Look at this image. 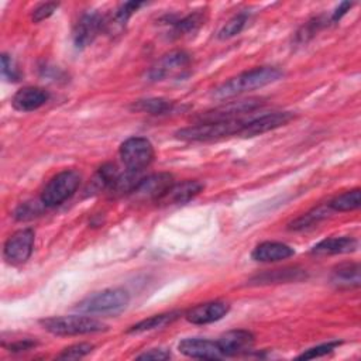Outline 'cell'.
<instances>
[{
  "instance_id": "obj_33",
  "label": "cell",
  "mask_w": 361,
  "mask_h": 361,
  "mask_svg": "<svg viewBox=\"0 0 361 361\" xmlns=\"http://www.w3.org/2000/svg\"><path fill=\"white\" fill-rule=\"evenodd\" d=\"M1 73L4 78H7V80H13V82L18 80V78H20V73H18L13 59L6 54L1 55Z\"/></svg>"
},
{
  "instance_id": "obj_29",
  "label": "cell",
  "mask_w": 361,
  "mask_h": 361,
  "mask_svg": "<svg viewBox=\"0 0 361 361\" xmlns=\"http://www.w3.org/2000/svg\"><path fill=\"white\" fill-rule=\"evenodd\" d=\"M327 214V210L324 207H317V209H313L310 212H307L306 214L298 217L295 221L290 223V228L293 230H303V228H307L310 226H313L314 223H317L319 220H322L323 217H326Z\"/></svg>"
},
{
  "instance_id": "obj_36",
  "label": "cell",
  "mask_w": 361,
  "mask_h": 361,
  "mask_svg": "<svg viewBox=\"0 0 361 361\" xmlns=\"http://www.w3.org/2000/svg\"><path fill=\"white\" fill-rule=\"evenodd\" d=\"M35 341L30 340V338H23V340H18L16 343H11L8 345V350L13 351V353H20V351H28L31 350L32 347H35Z\"/></svg>"
},
{
  "instance_id": "obj_8",
  "label": "cell",
  "mask_w": 361,
  "mask_h": 361,
  "mask_svg": "<svg viewBox=\"0 0 361 361\" xmlns=\"http://www.w3.org/2000/svg\"><path fill=\"white\" fill-rule=\"evenodd\" d=\"M173 183V176L168 172L152 173L141 178L133 193L142 200H162Z\"/></svg>"
},
{
  "instance_id": "obj_16",
  "label": "cell",
  "mask_w": 361,
  "mask_h": 361,
  "mask_svg": "<svg viewBox=\"0 0 361 361\" xmlns=\"http://www.w3.org/2000/svg\"><path fill=\"white\" fill-rule=\"evenodd\" d=\"M219 347L223 353V357L237 355L240 353L247 351L254 344V334L248 330H230L224 333L219 340Z\"/></svg>"
},
{
  "instance_id": "obj_24",
  "label": "cell",
  "mask_w": 361,
  "mask_h": 361,
  "mask_svg": "<svg viewBox=\"0 0 361 361\" xmlns=\"http://www.w3.org/2000/svg\"><path fill=\"white\" fill-rule=\"evenodd\" d=\"M204 24V16L202 11L190 13L179 20L172 21V35L173 37H182L186 34H192L199 30L200 25Z\"/></svg>"
},
{
  "instance_id": "obj_6",
  "label": "cell",
  "mask_w": 361,
  "mask_h": 361,
  "mask_svg": "<svg viewBox=\"0 0 361 361\" xmlns=\"http://www.w3.org/2000/svg\"><path fill=\"white\" fill-rule=\"evenodd\" d=\"M190 55L182 49L171 51L162 55L147 72V78L151 82H159L165 79L183 78L190 66Z\"/></svg>"
},
{
  "instance_id": "obj_1",
  "label": "cell",
  "mask_w": 361,
  "mask_h": 361,
  "mask_svg": "<svg viewBox=\"0 0 361 361\" xmlns=\"http://www.w3.org/2000/svg\"><path fill=\"white\" fill-rule=\"evenodd\" d=\"M283 76V72L274 66H261L245 71L234 78H230L219 87L214 89L213 96L217 99H228L244 92L255 90L264 87L269 83L279 80Z\"/></svg>"
},
{
  "instance_id": "obj_19",
  "label": "cell",
  "mask_w": 361,
  "mask_h": 361,
  "mask_svg": "<svg viewBox=\"0 0 361 361\" xmlns=\"http://www.w3.org/2000/svg\"><path fill=\"white\" fill-rule=\"evenodd\" d=\"M203 190V185L197 180H183L180 183H173V186L168 190L165 197L162 200L171 202V203H186L195 196H197Z\"/></svg>"
},
{
  "instance_id": "obj_18",
  "label": "cell",
  "mask_w": 361,
  "mask_h": 361,
  "mask_svg": "<svg viewBox=\"0 0 361 361\" xmlns=\"http://www.w3.org/2000/svg\"><path fill=\"white\" fill-rule=\"evenodd\" d=\"M357 248V240L353 237H330L322 240L312 248L314 255H336L353 252Z\"/></svg>"
},
{
  "instance_id": "obj_15",
  "label": "cell",
  "mask_w": 361,
  "mask_h": 361,
  "mask_svg": "<svg viewBox=\"0 0 361 361\" xmlns=\"http://www.w3.org/2000/svg\"><path fill=\"white\" fill-rule=\"evenodd\" d=\"M49 100L48 90L38 86H25L13 96V107L18 111H34Z\"/></svg>"
},
{
  "instance_id": "obj_12",
  "label": "cell",
  "mask_w": 361,
  "mask_h": 361,
  "mask_svg": "<svg viewBox=\"0 0 361 361\" xmlns=\"http://www.w3.org/2000/svg\"><path fill=\"white\" fill-rule=\"evenodd\" d=\"M261 99H245L237 102H228L223 106H219L213 110H209L200 116V123L204 121H221V120H233L240 114L251 113L255 109L261 107Z\"/></svg>"
},
{
  "instance_id": "obj_5",
  "label": "cell",
  "mask_w": 361,
  "mask_h": 361,
  "mask_svg": "<svg viewBox=\"0 0 361 361\" xmlns=\"http://www.w3.org/2000/svg\"><path fill=\"white\" fill-rule=\"evenodd\" d=\"M80 183L79 172L73 169H65L56 173L44 188L41 193V203L45 207H55L69 199Z\"/></svg>"
},
{
  "instance_id": "obj_28",
  "label": "cell",
  "mask_w": 361,
  "mask_h": 361,
  "mask_svg": "<svg viewBox=\"0 0 361 361\" xmlns=\"http://www.w3.org/2000/svg\"><path fill=\"white\" fill-rule=\"evenodd\" d=\"M248 20V16L247 13H238L235 14L234 17H231L224 25L223 28L219 31V38L220 39H227V38H231L237 34H240L245 25Z\"/></svg>"
},
{
  "instance_id": "obj_26",
  "label": "cell",
  "mask_w": 361,
  "mask_h": 361,
  "mask_svg": "<svg viewBox=\"0 0 361 361\" xmlns=\"http://www.w3.org/2000/svg\"><path fill=\"white\" fill-rule=\"evenodd\" d=\"M118 175H120V172L114 164H104L96 172L89 188L92 189V192H100L103 189H110Z\"/></svg>"
},
{
  "instance_id": "obj_14",
  "label": "cell",
  "mask_w": 361,
  "mask_h": 361,
  "mask_svg": "<svg viewBox=\"0 0 361 361\" xmlns=\"http://www.w3.org/2000/svg\"><path fill=\"white\" fill-rule=\"evenodd\" d=\"M230 310L228 303L226 302H207L197 305L186 312L185 317L189 323L193 324H209L223 319Z\"/></svg>"
},
{
  "instance_id": "obj_32",
  "label": "cell",
  "mask_w": 361,
  "mask_h": 361,
  "mask_svg": "<svg viewBox=\"0 0 361 361\" xmlns=\"http://www.w3.org/2000/svg\"><path fill=\"white\" fill-rule=\"evenodd\" d=\"M58 3H42V4H39L38 7H35L34 10H32V16H31V18H32V21L34 23H39V21H42V20H45V18H48L49 16H52L54 14V11L58 8Z\"/></svg>"
},
{
  "instance_id": "obj_7",
  "label": "cell",
  "mask_w": 361,
  "mask_h": 361,
  "mask_svg": "<svg viewBox=\"0 0 361 361\" xmlns=\"http://www.w3.org/2000/svg\"><path fill=\"white\" fill-rule=\"evenodd\" d=\"M120 158L128 171L142 172L154 159V147L144 137H130L120 145Z\"/></svg>"
},
{
  "instance_id": "obj_9",
  "label": "cell",
  "mask_w": 361,
  "mask_h": 361,
  "mask_svg": "<svg viewBox=\"0 0 361 361\" xmlns=\"http://www.w3.org/2000/svg\"><path fill=\"white\" fill-rule=\"evenodd\" d=\"M34 230L21 228L11 234L4 244V258L11 264H23L25 262L34 247Z\"/></svg>"
},
{
  "instance_id": "obj_10",
  "label": "cell",
  "mask_w": 361,
  "mask_h": 361,
  "mask_svg": "<svg viewBox=\"0 0 361 361\" xmlns=\"http://www.w3.org/2000/svg\"><path fill=\"white\" fill-rule=\"evenodd\" d=\"M106 20L97 11H87L79 17L73 28V44L76 48H85L93 42L100 31L104 30Z\"/></svg>"
},
{
  "instance_id": "obj_4",
  "label": "cell",
  "mask_w": 361,
  "mask_h": 361,
  "mask_svg": "<svg viewBox=\"0 0 361 361\" xmlns=\"http://www.w3.org/2000/svg\"><path fill=\"white\" fill-rule=\"evenodd\" d=\"M41 326L55 336H82L107 330V326L89 316H56L39 322Z\"/></svg>"
},
{
  "instance_id": "obj_30",
  "label": "cell",
  "mask_w": 361,
  "mask_h": 361,
  "mask_svg": "<svg viewBox=\"0 0 361 361\" xmlns=\"http://www.w3.org/2000/svg\"><path fill=\"white\" fill-rule=\"evenodd\" d=\"M93 350V345L89 343H79V344H73L71 347H66L59 355L58 358L61 360H78L82 358L87 354H90Z\"/></svg>"
},
{
  "instance_id": "obj_31",
  "label": "cell",
  "mask_w": 361,
  "mask_h": 361,
  "mask_svg": "<svg viewBox=\"0 0 361 361\" xmlns=\"http://www.w3.org/2000/svg\"><path fill=\"white\" fill-rule=\"evenodd\" d=\"M340 345V341H329V343H323L320 345H316V347H312L309 350H306L305 353H302L299 355L300 360H310V358H317V357H322V355H326L329 353H331L336 347Z\"/></svg>"
},
{
  "instance_id": "obj_37",
  "label": "cell",
  "mask_w": 361,
  "mask_h": 361,
  "mask_svg": "<svg viewBox=\"0 0 361 361\" xmlns=\"http://www.w3.org/2000/svg\"><path fill=\"white\" fill-rule=\"evenodd\" d=\"M353 4L354 3H350V1H343L341 4H338V7L333 11V14H331V18H330V21L331 23H337V21H340L341 20V17L353 7Z\"/></svg>"
},
{
  "instance_id": "obj_35",
  "label": "cell",
  "mask_w": 361,
  "mask_h": 361,
  "mask_svg": "<svg viewBox=\"0 0 361 361\" xmlns=\"http://www.w3.org/2000/svg\"><path fill=\"white\" fill-rule=\"evenodd\" d=\"M171 357V353L164 348H152L149 351H145L140 354L138 360H168Z\"/></svg>"
},
{
  "instance_id": "obj_17",
  "label": "cell",
  "mask_w": 361,
  "mask_h": 361,
  "mask_svg": "<svg viewBox=\"0 0 361 361\" xmlns=\"http://www.w3.org/2000/svg\"><path fill=\"white\" fill-rule=\"evenodd\" d=\"M295 254V250L288 244L278 243V241H264L258 244L251 257L259 262H275L281 259H286Z\"/></svg>"
},
{
  "instance_id": "obj_34",
  "label": "cell",
  "mask_w": 361,
  "mask_h": 361,
  "mask_svg": "<svg viewBox=\"0 0 361 361\" xmlns=\"http://www.w3.org/2000/svg\"><path fill=\"white\" fill-rule=\"evenodd\" d=\"M324 24H323V20H322V17H316V18H313L312 21H309L305 27H303V30H302V32H299L298 34V37H299V39L300 41H306L309 37H313L322 27H323Z\"/></svg>"
},
{
  "instance_id": "obj_11",
  "label": "cell",
  "mask_w": 361,
  "mask_h": 361,
  "mask_svg": "<svg viewBox=\"0 0 361 361\" xmlns=\"http://www.w3.org/2000/svg\"><path fill=\"white\" fill-rule=\"evenodd\" d=\"M293 118V114L289 111H274L261 114L258 117H252L244 121V127L240 135L243 137H255L271 130H275L281 126L288 124Z\"/></svg>"
},
{
  "instance_id": "obj_21",
  "label": "cell",
  "mask_w": 361,
  "mask_h": 361,
  "mask_svg": "<svg viewBox=\"0 0 361 361\" xmlns=\"http://www.w3.org/2000/svg\"><path fill=\"white\" fill-rule=\"evenodd\" d=\"M141 6H144L142 1H126V3L120 4V7L116 10V13L111 17V20H106L104 30L109 31V32H120L124 28V25L128 21V18Z\"/></svg>"
},
{
  "instance_id": "obj_2",
  "label": "cell",
  "mask_w": 361,
  "mask_h": 361,
  "mask_svg": "<svg viewBox=\"0 0 361 361\" xmlns=\"http://www.w3.org/2000/svg\"><path fill=\"white\" fill-rule=\"evenodd\" d=\"M245 120L233 118L221 121H204L176 131V137L183 141H212L230 135H240Z\"/></svg>"
},
{
  "instance_id": "obj_23",
  "label": "cell",
  "mask_w": 361,
  "mask_h": 361,
  "mask_svg": "<svg viewBox=\"0 0 361 361\" xmlns=\"http://www.w3.org/2000/svg\"><path fill=\"white\" fill-rule=\"evenodd\" d=\"M131 109L135 110V111L148 113V114H152V116H162V114H166V113L172 111L173 103L166 100V99L151 97V99H142V100L134 102Z\"/></svg>"
},
{
  "instance_id": "obj_13",
  "label": "cell",
  "mask_w": 361,
  "mask_h": 361,
  "mask_svg": "<svg viewBox=\"0 0 361 361\" xmlns=\"http://www.w3.org/2000/svg\"><path fill=\"white\" fill-rule=\"evenodd\" d=\"M178 350L186 357L199 360H219L223 357L219 343L207 338H183L178 344Z\"/></svg>"
},
{
  "instance_id": "obj_27",
  "label": "cell",
  "mask_w": 361,
  "mask_h": 361,
  "mask_svg": "<svg viewBox=\"0 0 361 361\" xmlns=\"http://www.w3.org/2000/svg\"><path fill=\"white\" fill-rule=\"evenodd\" d=\"M360 204H361V190L355 188L353 190H348L336 196L333 200H330L327 206L334 212H351L358 209Z\"/></svg>"
},
{
  "instance_id": "obj_3",
  "label": "cell",
  "mask_w": 361,
  "mask_h": 361,
  "mask_svg": "<svg viewBox=\"0 0 361 361\" xmlns=\"http://www.w3.org/2000/svg\"><path fill=\"white\" fill-rule=\"evenodd\" d=\"M130 303V295L127 290L120 288L104 289L94 295H90L82 300L76 309L87 314L116 316L121 313Z\"/></svg>"
},
{
  "instance_id": "obj_25",
  "label": "cell",
  "mask_w": 361,
  "mask_h": 361,
  "mask_svg": "<svg viewBox=\"0 0 361 361\" xmlns=\"http://www.w3.org/2000/svg\"><path fill=\"white\" fill-rule=\"evenodd\" d=\"M333 282L338 286L357 288L360 285V265L357 262L340 265L333 274Z\"/></svg>"
},
{
  "instance_id": "obj_22",
  "label": "cell",
  "mask_w": 361,
  "mask_h": 361,
  "mask_svg": "<svg viewBox=\"0 0 361 361\" xmlns=\"http://www.w3.org/2000/svg\"><path fill=\"white\" fill-rule=\"evenodd\" d=\"M179 314H180L179 312H169V313L154 314V316H151L148 319H144V320L135 323L134 326H131L128 329V333H144V331L161 329V327L175 322L179 317Z\"/></svg>"
},
{
  "instance_id": "obj_20",
  "label": "cell",
  "mask_w": 361,
  "mask_h": 361,
  "mask_svg": "<svg viewBox=\"0 0 361 361\" xmlns=\"http://www.w3.org/2000/svg\"><path fill=\"white\" fill-rule=\"evenodd\" d=\"M306 276V274L302 269L298 268H285V269H275V271H267L261 275H257L251 279L252 283L264 285V283H279V282H292V281H300Z\"/></svg>"
}]
</instances>
